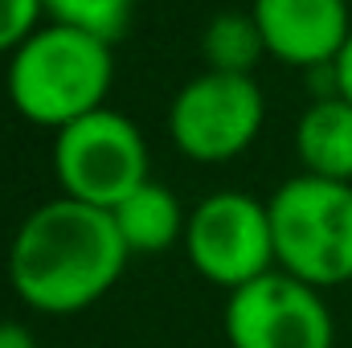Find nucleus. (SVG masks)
Listing matches in <instances>:
<instances>
[{
  "mask_svg": "<svg viewBox=\"0 0 352 348\" xmlns=\"http://www.w3.org/2000/svg\"><path fill=\"white\" fill-rule=\"evenodd\" d=\"M131 250L107 209L58 197L37 205L12 234L8 283L41 316H74L98 303L123 274Z\"/></svg>",
  "mask_w": 352,
  "mask_h": 348,
  "instance_id": "1",
  "label": "nucleus"
},
{
  "mask_svg": "<svg viewBox=\"0 0 352 348\" xmlns=\"http://www.w3.org/2000/svg\"><path fill=\"white\" fill-rule=\"evenodd\" d=\"M115 78L111 41L82 29L45 21L29 41L8 58V98L37 127H70L90 111H102V98Z\"/></svg>",
  "mask_w": 352,
  "mask_h": 348,
  "instance_id": "2",
  "label": "nucleus"
},
{
  "mask_svg": "<svg viewBox=\"0 0 352 348\" xmlns=\"http://www.w3.org/2000/svg\"><path fill=\"white\" fill-rule=\"evenodd\" d=\"M278 270L311 283L316 291L352 279V184L291 176L266 201Z\"/></svg>",
  "mask_w": 352,
  "mask_h": 348,
  "instance_id": "3",
  "label": "nucleus"
},
{
  "mask_svg": "<svg viewBox=\"0 0 352 348\" xmlns=\"http://www.w3.org/2000/svg\"><path fill=\"white\" fill-rule=\"evenodd\" d=\"M54 176L62 197L111 213L127 193L152 180L144 131L111 107L90 111L54 135Z\"/></svg>",
  "mask_w": 352,
  "mask_h": 348,
  "instance_id": "4",
  "label": "nucleus"
},
{
  "mask_svg": "<svg viewBox=\"0 0 352 348\" xmlns=\"http://www.w3.org/2000/svg\"><path fill=\"white\" fill-rule=\"evenodd\" d=\"M184 254L192 270L226 291H238L270 274L274 262V230L266 201L250 193H209L197 201L184 226Z\"/></svg>",
  "mask_w": 352,
  "mask_h": 348,
  "instance_id": "5",
  "label": "nucleus"
},
{
  "mask_svg": "<svg viewBox=\"0 0 352 348\" xmlns=\"http://www.w3.org/2000/svg\"><path fill=\"white\" fill-rule=\"evenodd\" d=\"M263 115V90L250 74L205 70L176 90L168 107V135L188 160L226 164L258 140Z\"/></svg>",
  "mask_w": 352,
  "mask_h": 348,
  "instance_id": "6",
  "label": "nucleus"
},
{
  "mask_svg": "<svg viewBox=\"0 0 352 348\" xmlns=\"http://www.w3.org/2000/svg\"><path fill=\"white\" fill-rule=\"evenodd\" d=\"M230 348H332L336 324L324 295L287 274L270 270L263 279L230 291L221 316Z\"/></svg>",
  "mask_w": 352,
  "mask_h": 348,
  "instance_id": "7",
  "label": "nucleus"
},
{
  "mask_svg": "<svg viewBox=\"0 0 352 348\" xmlns=\"http://www.w3.org/2000/svg\"><path fill=\"white\" fill-rule=\"evenodd\" d=\"M266 54L287 66H336L352 37L349 0H254Z\"/></svg>",
  "mask_w": 352,
  "mask_h": 348,
  "instance_id": "8",
  "label": "nucleus"
},
{
  "mask_svg": "<svg viewBox=\"0 0 352 348\" xmlns=\"http://www.w3.org/2000/svg\"><path fill=\"white\" fill-rule=\"evenodd\" d=\"M295 156L307 176L352 184V102L340 94L316 98L295 123Z\"/></svg>",
  "mask_w": 352,
  "mask_h": 348,
  "instance_id": "9",
  "label": "nucleus"
},
{
  "mask_svg": "<svg viewBox=\"0 0 352 348\" xmlns=\"http://www.w3.org/2000/svg\"><path fill=\"white\" fill-rule=\"evenodd\" d=\"M111 217H115L119 238L131 254H164L168 246L184 242V226H188V213L180 209L176 193L156 180L127 193L111 209Z\"/></svg>",
  "mask_w": 352,
  "mask_h": 348,
  "instance_id": "10",
  "label": "nucleus"
},
{
  "mask_svg": "<svg viewBox=\"0 0 352 348\" xmlns=\"http://www.w3.org/2000/svg\"><path fill=\"white\" fill-rule=\"evenodd\" d=\"M201 54L209 62V70L221 74H250L266 54L263 29L254 21V12H221L209 21L205 37H201Z\"/></svg>",
  "mask_w": 352,
  "mask_h": 348,
  "instance_id": "11",
  "label": "nucleus"
},
{
  "mask_svg": "<svg viewBox=\"0 0 352 348\" xmlns=\"http://www.w3.org/2000/svg\"><path fill=\"white\" fill-rule=\"evenodd\" d=\"M45 4V17L54 25H70V29H82L90 37H102V41H119L131 12H135V0H41Z\"/></svg>",
  "mask_w": 352,
  "mask_h": 348,
  "instance_id": "12",
  "label": "nucleus"
},
{
  "mask_svg": "<svg viewBox=\"0 0 352 348\" xmlns=\"http://www.w3.org/2000/svg\"><path fill=\"white\" fill-rule=\"evenodd\" d=\"M45 4L41 0H0V54L16 50L21 41H29L41 29Z\"/></svg>",
  "mask_w": 352,
  "mask_h": 348,
  "instance_id": "13",
  "label": "nucleus"
},
{
  "mask_svg": "<svg viewBox=\"0 0 352 348\" xmlns=\"http://www.w3.org/2000/svg\"><path fill=\"white\" fill-rule=\"evenodd\" d=\"M332 78H336V94L352 102V37L344 45V54L336 58V66H332Z\"/></svg>",
  "mask_w": 352,
  "mask_h": 348,
  "instance_id": "14",
  "label": "nucleus"
},
{
  "mask_svg": "<svg viewBox=\"0 0 352 348\" xmlns=\"http://www.w3.org/2000/svg\"><path fill=\"white\" fill-rule=\"evenodd\" d=\"M0 348H37V340H33V332H29L25 324L4 320V324H0Z\"/></svg>",
  "mask_w": 352,
  "mask_h": 348,
  "instance_id": "15",
  "label": "nucleus"
}]
</instances>
